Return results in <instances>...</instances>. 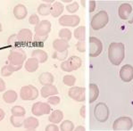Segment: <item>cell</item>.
I'll use <instances>...</instances> for the list:
<instances>
[{"instance_id":"obj_1","label":"cell","mask_w":133,"mask_h":131,"mask_svg":"<svg viewBox=\"0 0 133 131\" xmlns=\"http://www.w3.org/2000/svg\"><path fill=\"white\" fill-rule=\"evenodd\" d=\"M125 56V47L122 43L112 42L108 47V59L112 64L118 66L122 63Z\"/></svg>"},{"instance_id":"obj_2","label":"cell","mask_w":133,"mask_h":131,"mask_svg":"<svg viewBox=\"0 0 133 131\" xmlns=\"http://www.w3.org/2000/svg\"><path fill=\"white\" fill-rule=\"evenodd\" d=\"M109 22V16L105 11H100L92 18L90 26L94 30H99L104 27Z\"/></svg>"},{"instance_id":"obj_3","label":"cell","mask_w":133,"mask_h":131,"mask_svg":"<svg viewBox=\"0 0 133 131\" xmlns=\"http://www.w3.org/2000/svg\"><path fill=\"white\" fill-rule=\"evenodd\" d=\"M82 64V61L79 56L76 55H72L69 59L63 61L61 63V69L65 72H71L73 71L79 69Z\"/></svg>"},{"instance_id":"obj_4","label":"cell","mask_w":133,"mask_h":131,"mask_svg":"<svg viewBox=\"0 0 133 131\" xmlns=\"http://www.w3.org/2000/svg\"><path fill=\"white\" fill-rule=\"evenodd\" d=\"M20 96L23 101H33L38 97V90L33 85H27L20 90Z\"/></svg>"},{"instance_id":"obj_5","label":"cell","mask_w":133,"mask_h":131,"mask_svg":"<svg viewBox=\"0 0 133 131\" xmlns=\"http://www.w3.org/2000/svg\"><path fill=\"white\" fill-rule=\"evenodd\" d=\"M109 108L106 105L105 103H98L97 105L95 106L94 109V116H95L96 120L97 121L101 122H105L109 118Z\"/></svg>"},{"instance_id":"obj_6","label":"cell","mask_w":133,"mask_h":131,"mask_svg":"<svg viewBox=\"0 0 133 131\" xmlns=\"http://www.w3.org/2000/svg\"><path fill=\"white\" fill-rule=\"evenodd\" d=\"M133 127V121L130 117L122 116L114 120L112 124V129L116 131H127L131 129Z\"/></svg>"},{"instance_id":"obj_7","label":"cell","mask_w":133,"mask_h":131,"mask_svg":"<svg viewBox=\"0 0 133 131\" xmlns=\"http://www.w3.org/2000/svg\"><path fill=\"white\" fill-rule=\"evenodd\" d=\"M103 51V44L101 40L96 37L89 38V56L97 57Z\"/></svg>"},{"instance_id":"obj_8","label":"cell","mask_w":133,"mask_h":131,"mask_svg":"<svg viewBox=\"0 0 133 131\" xmlns=\"http://www.w3.org/2000/svg\"><path fill=\"white\" fill-rule=\"evenodd\" d=\"M26 60V54L23 50H14L11 51L8 55V61L10 64L13 65H22Z\"/></svg>"},{"instance_id":"obj_9","label":"cell","mask_w":133,"mask_h":131,"mask_svg":"<svg viewBox=\"0 0 133 131\" xmlns=\"http://www.w3.org/2000/svg\"><path fill=\"white\" fill-rule=\"evenodd\" d=\"M31 112L34 116L48 115L51 112V106L49 105V104L38 102L32 105Z\"/></svg>"},{"instance_id":"obj_10","label":"cell","mask_w":133,"mask_h":131,"mask_svg":"<svg viewBox=\"0 0 133 131\" xmlns=\"http://www.w3.org/2000/svg\"><path fill=\"white\" fill-rule=\"evenodd\" d=\"M85 92L86 89L84 87H71L68 91L69 97L75 100L76 102H84L85 101Z\"/></svg>"},{"instance_id":"obj_11","label":"cell","mask_w":133,"mask_h":131,"mask_svg":"<svg viewBox=\"0 0 133 131\" xmlns=\"http://www.w3.org/2000/svg\"><path fill=\"white\" fill-rule=\"evenodd\" d=\"M81 18L78 15H63L59 18V24L67 27H76L79 24Z\"/></svg>"},{"instance_id":"obj_12","label":"cell","mask_w":133,"mask_h":131,"mask_svg":"<svg viewBox=\"0 0 133 131\" xmlns=\"http://www.w3.org/2000/svg\"><path fill=\"white\" fill-rule=\"evenodd\" d=\"M51 22L48 21V20H43V21L39 22L38 25L35 26L36 35L38 36H48L49 32L51 31Z\"/></svg>"},{"instance_id":"obj_13","label":"cell","mask_w":133,"mask_h":131,"mask_svg":"<svg viewBox=\"0 0 133 131\" xmlns=\"http://www.w3.org/2000/svg\"><path fill=\"white\" fill-rule=\"evenodd\" d=\"M120 78L123 82H130L133 79V66L125 64L120 70Z\"/></svg>"},{"instance_id":"obj_14","label":"cell","mask_w":133,"mask_h":131,"mask_svg":"<svg viewBox=\"0 0 133 131\" xmlns=\"http://www.w3.org/2000/svg\"><path fill=\"white\" fill-rule=\"evenodd\" d=\"M18 38V41L22 42V43H30L31 42L32 38H33V35L30 30L29 29H22L18 34L16 35Z\"/></svg>"},{"instance_id":"obj_15","label":"cell","mask_w":133,"mask_h":131,"mask_svg":"<svg viewBox=\"0 0 133 131\" xmlns=\"http://www.w3.org/2000/svg\"><path fill=\"white\" fill-rule=\"evenodd\" d=\"M40 94L43 98H48L52 95H58V89L56 86L52 85H48V86H43V87L40 90Z\"/></svg>"},{"instance_id":"obj_16","label":"cell","mask_w":133,"mask_h":131,"mask_svg":"<svg viewBox=\"0 0 133 131\" xmlns=\"http://www.w3.org/2000/svg\"><path fill=\"white\" fill-rule=\"evenodd\" d=\"M28 14L27 8L24 5L18 4L14 8V15L17 20H23Z\"/></svg>"},{"instance_id":"obj_17","label":"cell","mask_w":133,"mask_h":131,"mask_svg":"<svg viewBox=\"0 0 133 131\" xmlns=\"http://www.w3.org/2000/svg\"><path fill=\"white\" fill-rule=\"evenodd\" d=\"M132 12V7L130 4H122L118 9V14L122 20H127Z\"/></svg>"},{"instance_id":"obj_18","label":"cell","mask_w":133,"mask_h":131,"mask_svg":"<svg viewBox=\"0 0 133 131\" xmlns=\"http://www.w3.org/2000/svg\"><path fill=\"white\" fill-rule=\"evenodd\" d=\"M39 126V121L35 117H29L24 120L23 127L28 130H34Z\"/></svg>"},{"instance_id":"obj_19","label":"cell","mask_w":133,"mask_h":131,"mask_svg":"<svg viewBox=\"0 0 133 131\" xmlns=\"http://www.w3.org/2000/svg\"><path fill=\"white\" fill-rule=\"evenodd\" d=\"M69 46H69L68 41L61 39V38L56 39L53 42V47H54V49L56 52H63V51H66L67 49L69 48Z\"/></svg>"},{"instance_id":"obj_20","label":"cell","mask_w":133,"mask_h":131,"mask_svg":"<svg viewBox=\"0 0 133 131\" xmlns=\"http://www.w3.org/2000/svg\"><path fill=\"white\" fill-rule=\"evenodd\" d=\"M31 57L37 59L39 63H46L48 59V55L46 54V52H45L42 49H35V50L32 52Z\"/></svg>"},{"instance_id":"obj_21","label":"cell","mask_w":133,"mask_h":131,"mask_svg":"<svg viewBox=\"0 0 133 131\" xmlns=\"http://www.w3.org/2000/svg\"><path fill=\"white\" fill-rule=\"evenodd\" d=\"M39 83L43 86L52 85L53 82L55 81V78L53 76L52 73L50 72H43L38 77Z\"/></svg>"},{"instance_id":"obj_22","label":"cell","mask_w":133,"mask_h":131,"mask_svg":"<svg viewBox=\"0 0 133 131\" xmlns=\"http://www.w3.org/2000/svg\"><path fill=\"white\" fill-rule=\"evenodd\" d=\"M38 63H38V61L37 60V59L31 57V58L28 59V60L26 61L24 67H25V70L28 72L33 73V72H35V71H37V70L38 69Z\"/></svg>"},{"instance_id":"obj_23","label":"cell","mask_w":133,"mask_h":131,"mask_svg":"<svg viewBox=\"0 0 133 131\" xmlns=\"http://www.w3.org/2000/svg\"><path fill=\"white\" fill-rule=\"evenodd\" d=\"M63 118V113L62 111L55 110L54 112H51V114L49 115L48 120L51 122V123L57 124V123H60V122L62 121Z\"/></svg>"},{"instance_id":"obj_24","label":"cell","mask_w":133,"mask_h":131,"mask_svg":"<svg viewBox=\"0 0 133 131\" xmlns=\"http://www.w3.org/2000/svg\"><path fill=\"white\" fill-rule=\"evenodd\" d=\"M63 10H64V6H63V5L62 3H60V2H55V3L52 5L50 14L53 16V17L56 18L63 13Z\"/></svg>"},{"instance_id":"obj_25","label":"cell","mask_w":133,"mask_h":131,"mask_svg":"<svg viewBox=\"0 0 133 131\" xmlns=\"http://www.w3.org/2000/svg\"><path fill=\"white\" fill-rule=\"evenodd\" d=\"M18 95L14 90H8L3 95V100L6 104H13L17 100Z\"/></svg>"},{"instance_id":"obj_26","label":"cell","mask_w":133,"mask_h":131,"mask_svg":"<svg viewBox=\"0 0 133 131\" xmlns=\"http://www.w3.org/2000/svg\"><path fill=\"white\" fill-rule=\"evenodd\" d=\"M99 95V88L97 85L91 83L89 85V104H92L97 99Z\"/></svg>"},{"instance_id":"obj_27","label":"cell","mask_w":133,"mask_h":131,"mask_svg":"<svg viewBox=\"0 0 133 131\" xmlns=\"http://www.w3.org/2000/svg\"><path fill=\"white\" fill-rule=\"evenodd\" d=\"M73 35L78 41H84L86 38V28L84 26H79L77 29H75Z\"/></svg>"},{"instance_id":"obj_28","label":"cell","mask_w":133,"mask_h":131,"mask_svg":"<svg viewBox=\"0 0 133 131\" xmlns=\"http://www.w3.org/2000/svg\"><path fill=\"white\" fill-rule=\"evenodd\" d=\"M24 116H11L10 118V122L14 128H21L23 126L24 123Z\"/></svg>"},{"instance_id":"obj_29","label":"cell","mask_w":133,"mask_h":131,"mask_svg":"<svg viewBox=\"0 0 133 131\" xmlns=\"http://www.w3.org/2000/svg\"><path fill=\"white\" fill-rule=\"evenodd\" d=\"M51 8H52V5H48V4H41L38 7V13L40 15L43 16L49 15L51 13Z\"/></svg>"},{"instance_id":"obj_30","label":"cell","mask_w":133,"mask_h":131,"mask_svg":"<svg viewBox=\"0 0 133 131\" xmlns=\"http://www.w3.org/2000/svg\"><path fill=\"white\" fill-rule=\"evenodd\" d=\"M58 36L61 39L69 41V40L71 39V31L69 29H66V28L62 29V30H60V31H59Z\"/></svg>"},{"instance_id":"obj_31","label":"cell","mask_w":133,"mask_h":131,"mask_svg":"<svg viewBox=\"0 0 133 131\" xmlns=\"http://www.w3.org/2000/svg\"><path fill=\"white\" fill-rule=\"evenodd\" d=\"M12 112V114L14 116H25L26 114V110L24 109L22 106H20V105H16V106H14L11 110Z\"/></svg>"},{"instance_id":"obj_32","label":"cell","mask_w":133,"mask_h":131,"mask_svg":"<svg viewBox=\"0 0 133 131\" xmlns=\"http://www.w3.org/2000/svg\"><path fill=\"white\" fill-rule=\"evenodd\" d=\"M60 129L62 131H71L74 129V124L71 120H64L60 125Z\"/></svg>"},{"instance_id":"obj_33","label":"cell","mask_w":133,"mask_h":131,"mask_svg":"<svg viewBox=\"0 0 133 131\" xmlns=\"http://www.w3.org/2000/svg\"><path fill=\"white\" fill-rule=\"evenodd\" d=\"M63 82L64 85L68 86V87H73L75 82H76V78L72 75H65L63 78Z\"/></svg>"},{"instance_id":"obj_34","label":"cell","mask_w":133,"mask_h":131,"mask_svg":"<svg viewBox=\"0 0 133 131\" xmlns=\"http://www.w3.org/2000/svg\"><path fill=\"white\" fill-rule=\"evenodd\" d=\"M68 56V51H63V52H55V54H53V58L57 59L59 61H65V59Z\"/></svg>"},{"instance_id":"obj_35","label":"cell","mask_w":133,"mask_h":131,"mask_svg":"<svg viewBox=\"0 0 133 131\" xmlns=\"http://www.w3.org/2000/svg\"><path fill=\"white\" fill-rule=\"evenodd\" d=\"M78 9H79V3H78V2H72V3L66 6V10L71 13H76L78 11Z\"/></svg>"},{"instance_id":"obj_36","label":"cell","mask_w":133,"mask_h":131,"mask_svg":"<svg viewBox=\"0 0 133 131\" xmlns=\"http://www.w3.org/2000/svg\"><path fill=\"white\" fill-rule=\"evenodd\" d=\"M48 104H51V105H57V104H60L61 99L59 96L57 95H52V96H49L48 97Z\"/></svg>"},{"instance_id":"obj_37","label":"cell","mask_w":133,"mask_h":131,"mask_svg":"<svg viewBox=\"0 0 133 131\" xmlns=\"http://www.w3.org/2000/svg\"><path fill=\"white\" fill-rule=\"evenodd\" d=\"M48 36H38V35H35L34 36V42L36 44H40V45H43L46 40L48 39Z\"/></svg>"},{"instance_id":"obj_38","label":"cell","mask_w":133,"mask_h":131,"mask_svg":"<svg viewBox=\"0 0 133 131\" xmlns=\"http://www.w3.org/2000/svg\"><path fill=\"white\" fill-rule=\"evenodd\" d=\"M13 73L14 72L10 70V68L8 67V65H5L1 70V75L3 77H9V76H11Z\"/></svg>"},{"instance_id":"obj_39","label":"cell","mask_w":133,"mask_h":131,"mask_svg":"<svg viewBox=\"0 0 133 131\" xmlns=\"http://www.w3.org/2000/svg\"><path fill=\"white\" fill-rule=\"evenodd\" d=\"M39 17H38L37 14L33 13L31 14V15L30 16V18H29V22H30V24H32V25H38V23H39Z\"/></svg>"},{"instance_id":"obj_40","label":"cell","mask_w":133,"mask_h":131,"mask_svg":"<svg viewBox=\"0 0 133 131\" xmlns=\"http://www.w3.org/2000/svg\"><path fill=\"white\" fill-rule=\"evenodd\" d=\"M76 48L79 52L81 53H84L86 50V46H85V42L84 41H78L76 45Z\"/></svg>"},{"instance_id":"obj_41","label":"cell","mask_w":133,"mask_h":131,"mask_svg":"<svg viewBox=\"0 0 133 131\" xmlns=\"http://www.w3.org/2000/svg\"><path fill=\"white\" fill-rule=\"evenodd\" d=\"M59 130V128L56 124H49L48 126L46 127V131H58Z\"/></svg>"},{"instance_id":"obj_42","label":"cell","mask_w":133,"mask_h":131,"mask_svg":"<svg viewBox=\"0 0 133 131\" xmlns=\"http://www.w3.org/2000/svg\"><path fill=\"white\" fill-rule=\"evenodd\" d=\"M17 40H18L17 36L16 35H12L9 38V39H8V44H10L11 46H14L15 43L17 42Z\"/></svg>"},{"instance_id":"obj_43","label":"cell","mask_w":133,"mask_h":131,"mask_svg":"<svg viewBox=\"0 0 133 131\" xmlns=\"http://www.w3.org/2000/svg\"><path fill=\"white\" fill-rule=\"evenodd\" d=\"M8 67L10 68V70H11L13 72H14V71H20V70L22 69V65H13V64H8Z\"/></svg>"},{"instance_id":"obj_44","label":"cell","mask_w":133,"mask_h":131,"mask_svg":"<svg viewBox=\"0 0 133 131\" xmlns=\"http://www.w3.org/2000/svg\"><path fill=\"white\" fill-rule=\"evenodd\" d=\"M96 9V1H89V13H93Z\"/></svg>"},{"instance_id":"obj_45","label":"cell","mask_w":133,"mask_h":131,"mask_svg":"<svg viewBox=\"0 0 133 131\" xmlns=\"http://www.w3.org/2000/svg\"><path fill=\"white\" fill-rule=\"evenodd\" d=\"M79 114L82 118H85L86 117V106L85 105H82L79 110Z\"/></svg>"},{"instance_id":"obj_46","label":"cell","mask_w":133,"mask_h":131,"mask_svg":"<svg viewBox=\"0 0 133 131\" xmlns=\"http://www.w3.org/2000/svg\"><path fill=\"white\" fill-rule=\"evenodd\" d=\"M5 88H6V87H5V81H4L2 79H0V92L5 91Z\"/></svg>"},{"instance_id":"obj_47","label":"cell","mask_w":133,"mask_h":131,"mask_svg":"<svg viewBox=\"0 0 133 131\" xmlns=\"http://www.w3.org/2000/svg\"><path fill=\"white\" fill-rule=\"evenodd\" d=\"M5 112H4V111H3V109H1V108H0V121L4 120V118H5Z\"/></svg>"},{"instance_id":"obj_48","label":"cell","mask_w":133,"mask_h":131,"mask_svg":"<svg viewBox=\"0 0 133 131\" xmlns=\"http://www.w3.org/2000/svg\"><path fill=\"white\" fill-rule=\"evenodd\" d=\"M84 130H86V128L82 126H78L77 128H75V131H84Z\"/></svg>"},{"instance_id":"obj_49","label":"cell","mask_w":133,"mask_h":131,"mask_svg":"<svg viewBox=\"0 0 133 131\" xmlns=\"http://www.w3.org/2000/svg\"><path fill=\"white\" fill-rule=\"evenodd\" d=\"M43 2H46L45 4H48V5H51V4H52L53 2L55 3L56 1H55V0H43Z\"/></svg>"},{"instance_id":"obj_50","label":"cell","mask_w":133,"mask_h":131,"mask_svg":"<svg viewBox=\"0 0 133 131\" xmlns=\"http://www.w3.org/2000/svg\"><path fill=\"white\" fill-rule=\"evenodd\" d=\"M62 2H65V3H69V2H72V0H63Z\"/></svg>"},{"instance_id":"obj_51","label":"cell","mask_w":133,"mask_h":131,"mask_svg":"<svg viewBox=\"0 0 133 131\" xmlns=\"http://www.w3.org/2000/svg\"><path fill=\"white\" fill-rule=\"evenodd\" d=\"M81 5H83V6H85V2L86 1H84V0H82V1H81Z\"/></svg>"},{"instance_id":"obj_52","label":"cell","mask_w":133,"mask_h":131,"mask_svg":"<svg viewBox=\"0 0 133 131\" xmlns=\"http://www.w3.org/2000/svg\"><path fill=\"white\" fill-rule=\"evenodd\" d=\"M2 31V25H1V23H0V32Z\"/></svg>"},{"instance_id":"obj_53","label":"cell","mask_w":133,"mask_h":131,"mask_svg":"<svg viewBox=\"0 0 133 131\" xmlns=\"http://www.w3.org/2000/svg\"><path fill=\"white\" fill-rule=\"evenodd\" d=\"M132 22H133V18H132V20H131V21H130V23H132Z\"/></svg>"}]
</instances>
